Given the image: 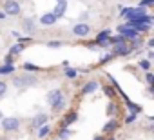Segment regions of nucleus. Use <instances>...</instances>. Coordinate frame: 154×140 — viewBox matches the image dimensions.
Wrapping results in <instances>:
<instances>
[{
	"label": "nucleus",
	"mask_w": 154,
	"mask_h": 140,
	"mask_svg": "<svg viewBox=\"0 0 154 140\" xmlns=\"http://www.w3.org/2000/svg\"><path fill=\"white\" fill-rule=\"evenodd\" d=\"M6 91H8V84L0 80V97H4V95H6Z\"/></svg>",
	"instance_id": "obj_24"
},
{
	"label": "nucleus",
	"mask_w": 154,
	"mask_h": 140,
	"mask_svg": "<svg viewBox=\"0 0 154 140\" xmlns=\"http://www.w3.org/2000/svg\"><path fill=\"white\" fill-rule=\"evenodd\" d=\"M125 42V38L122 35H116V37H109V44H122Z\"/></svg>",
	"instance_id": "obj_17"
},
{
	"label": "nucleus",
	"mask_w": 154,
	"mask_h": 140,
	"mask_svg": "<svg viewBox=\"0 0 154 140\" xmlns=\"http://www.w3.org/2000/svg\"><path fill=\"white\" fill-rule=\"evenodd\" d=\"M69 136H71V131H69L67 127H63V129L60 131V135H58V138H60V140H67Z\"/></svg>",
	"instance_id": "obj_19"
},
{
	"label": "nucleus",
	"mask_w": 154,
	"mask_h": 140,
	"mask_svg": "<svg viewBox=\"0 0 154 140\" xmlns=\"http://www.w3.org/2000/svg\"><path fill=\"white\" fill-rule=\"evenodd\" d=\"M65 8H67V0H58V4H56V8L51 11L56 18H60V17H63L65 15Z\"/></svg>",
	"instance_id": "obj_7"
},
{
	"label": "nucleus",
	"mask_w": 154,
	"mask_h": 140,
	"mask_svg": "<svg viewBox=\"0 0 154 140\" xmlns=\"http://www.w3.org/2000/svg\"><path fill=\"white\" fill-rule=\"evenodd\" d=\"M114 53H116V55H129V53H131V47H129L127 42L114 44Z\"/></svg>",
	"instance_id": "obj_11"
},
{
	"label": "nucleus",
	"mask_w": 154,
	"mask_h": 140,
	"mask_svg": "<svg viewBox=\"0 0 154 140\" xmlns=\"http://www.w3.org/2000/svg\"><path fill=\"white\" fill-rule=\"evenodd\" d=\"M13 71H15V65H13V64H6V65L0 67V75H9V73H13Z\"/></svg>",
	"instance_id": "obj_14"
},
{
	"label": "nucleus",
	"mask_w": 154,
	"mask_h": 140,
	"mask_svg": "<svg viewBox=\"0 0 154 140\" xmlns=\"http://www.w3.org/2000/svg\"><path fill=\"white\" fill-rule=\"evenodd\" d=\"M94 140H105V138H103V136H96Z\"/></svg>",
	"instance_id": "obj_33"
},
{
	"label": "nucleus",
	"mask_w": 154,
	"mask_h": 140,
	"mask_svg": "<svg viewBox=\"0 0 154 140\" xmlns=\"http://www.w3.org/2000/svg\"><path fill=\"white\" fill-rule=\"evenodd\" d=\"M6 64H13V55H8L6 56Z\"/></svg>",
	"instance_id": "obj_31"
},
{
	"label": "nucleus",
	"mask_w": 154,
	"mask_h": 140,
	"mask_svg": "<svg viewBox=\"0 0 154 140\" xmlns=\"http://www.w3.org/2000/svg\"><path fill=\"white\" fill-rule=\"evenodd\" d=\"M22 49H24V46H22V44H17V46H13V47H11L9 55H18V53L22 51Z\"/></svg>",
	"instance_id": "obj_22"
},
{
	"label": "nucleus",
	"mask_w": 154,
	"mask_h": 140,
	"mask_svg": "<svg viewBox=\"0 0 154 140\" xmlns=\"http://www.w3.org/2000/svg\"><path fill=\"white\" fill-rule=\"evenodd\" d=\"M65 75H67L69 78H74V77H76V71H74V69H71V67H65Z\"/></svg>",
	"instance_id": "obj_25"
},
{
	"label": "nucleus",
	"mask_w": 154,
	"mask_h": 140,
	"mask_svg": "<svg viewBox=\"0 0 154 140\" xmlns=\"http://www.w3.org/2000/svg\"><path fill=\"white\" fill-rule=\"evenodd\" d=\"M76 118H78V115H76V113H69V115L63 118V127H67V126H69L71 122H74Z\"/></svg>",
	"instance_id": "obj_15"
},
{
	"label": "nucleus",
	"mask_w": 154,
	"mask_h": 140,
	"mask_svg": "<svg viewBox=\"0 0 154 140\" xmlns=\"http://www.w3.org/2000/svg\"><path fill=\"white\" fill-rule=\"evenodd\" d=\"M22 27H24L26 33H35V22H33L31 18H26V20L22 22Z\"/></svg>",
	"instance_id": "obj_13"
},
{
	"label": "nucleus",
	"mask_w": 154,
	"mask_h": 140,
	"mask_svg": "<svg viewBox=\"0 0 154 140\" xmlns=\"http://www.w3.org/2000/svg\"><path fill=\"white\" fill-rule=\"evenodd\" d=\"M114 111H116V106H114V104H111V106H109V115H111V113H114Z\"/></svg>",
	"instance_id": "obj_32"
},
{
	"label": "nucleus",
	"mask_w": 154,
	"mask_h": 140,
	"mask_svg": "<svg viewBox=\"0 0 154 140\" xmlns=\"http://www.w3.org/2000/svg\"><path fill=\"white\" fill-rule=\"evenodd\" d=\"M134 120H136V115H131V116H127V120H125V122H127V124H131V122H134Z\"/></svg>",
	"instance_id": "obj_30"
},
{
	"label": "nucleus",
	"mask_w": 154,
	"mask_h": 140,
	"mask_svg": "<svg viewBox=\"0 0 154 140\" xmlns=\"http://www.w3.org/2000/svg\"><path fill=\"white\" fill-rule=\"evenodd\" d=\"M116 126H118V124H116V120H111V122H107V124H105L103 131H105V133H107V131H112V129H116Z\"/></svg>",
	"instance_id": "obj_20"
},
{
	"label": "nucleus",
	"mask_w": 154,
	"mask_h": 140,
	"mask_svg": "<svg viewBox=\"0 0 154 140\" xmlns=\"http://www.w3.org/2000/svg\"><path fill=\"white\" fill-rule=\"evenodd\" d=\"M118 31H120V35H122L123 38H131V40L138 38V31H136V29H132V27H127V26H120V27H118Z\"/></svg>",
	"instance_id": "obj_6"
},
{
	"label": "nucleus",
	"mask_w": 154,
	"mask_h": 140,
	"mask_svg": "<svg viewBox=\"0 0 154 140\" xmlns=\"http://www.w3.org/2000/svg\"><path fill=\"white\" fill-rule=\"evenodd\" d=\"M49 131H51V126H47V124H45V126H42V127H40V131H38V138L47 136V135H49Z\"/></svg>",
	"instance_id": "obj_16"
},
{
	"label": "nucleus",
	"mask_w": 154,
	"mask_h": 140,
	"mask_svg": "<svg viewBox=\"0 0 154 140\" xmlns=\"http://www.w3.org/2000/svg\"><path fill=\"white\" fill-rule=\"evenodd\" d=\"M24 69H27V71H40V67L38 65H33L31 62H26L24 64Z\"/></svg>",
	"instance_id": "obj_21"
},
{
	"label": "nucleus",
	"mask_w": 154,
	"mask_h": 140,
	"mask_svg": "<svg viewBox=\"0 0 154 140\" xmlns=\"http://www.w3.org/2000/svg\"><path fill=\"white\" fill-rule=\"evenodd\" d=\"M125 102H127V106H129V107H131V111H132V113H134V115H136V113H140V111H141V107H140V106H138V104H132V102H131V100H125Z\"/></svg>",
	"instance_id": "obj_18"
},
{
	"label": "nucleus",
	"mask_w": 154,
	"mask_h": 140,
	"mask_svg": "<svg viewBox=\"0 0 154 140\" xmlns=\"http://www.w3.org/2000/svg\"><path fill=\"white\" fill-rule=\"evenodd\" d=\"M140 67L143 69V71H149V69H150V62L149 60H140Z\"/></svg>",
	"instance_id": "obj_23"
},
{
	"label": "nucleus",
	"mask_w": 154,
	"mask_h": 140,
	"mask_svg": "<svg viewBox=\"0 0 154 140\" xmlns=\"http://www.w3.org/2000/svg\"><path fill=\"white\" fill-rule=\"evenodd\" d=\"M103 91H105V95H107V97H114V91H112L111 88H105Z\"/></svg>",
	"instance_id": "obj_28"
},
{
	"label": "nucleus",
	"mask_w": 154,
	"mask_h": 140,
	"mask_svg": "<svg viewBox=\"0 0 154 140\" xmlns=\"http://www.w3.org/2000/svg\"><path fill=\"white\" fill-rule=\"evenodd\" d=\"M13 82H15V86H18V88H22V86H33V84H35V77H33V75H22V77H17Z\"/></svg>",
	"instance_id": "obj_4"
},
{
	"label": "nucleus",
	"mask_w": 154,
	"mask_h": 140,
	"mask_svg": "<svg viewBox=\"0 0 154 140\" xmlns=\"http://www.w3.org/2000/svg\"><path fill=\"white\" fill-rule=\"evenodd\" d=\"M0 118H2V113H0Z\"/></svg>",
	"instance_id": "obj_34"
},
{
	"label": "nucleus",
	"mask_w": 154,
	"mask_h": 140,
	"mask_svg": "<svg viewBox=\"0 0 154 140\" xmlns=\"http://www.w3.org/2000/svg\"><path fill=\"white\" fill-rule=\"evenodd\" d=\"M89 31H91V27H89L87 24H84V22L76 24V26L72 27V33H74V37H87V35H89Z\"/></svg>",
	"instance_id": "obj_5"
},
{
	"label": "nucleus",
	"mask_w": 154,
	"mask_h": 140,
	"mask_svg": "<svg viewBox=\"0 0 154 140\" xmlns=\"http://www.w3.org/2000/svg\"><path fill=\"white\" fill-rule=\"evenodd\" d=\"M152 2H154V0H143V2H141L140 6H141V8H145V6H150Z\"/></svg>",
	"instance_id": "obj_29"
},
{
	"label": "nucleus",
	"mask_w": 154,
	"mask_h": 140,
	"mask_svg": "<svg viewBox=\"0 0 154 140\" xmlns=\"http://www.w3.org/2000/svg\"><path fill=\"white\" fill-rule=\"evenodd\" d=\"M109 140H114V138H109Z\"/></svg>",
	"instance_id": "obj_35"
},
{
	"label": "nucleus",
	"mask_w": 154,
	"mask_h": 140,
	"mask_svg": "<svg viewBox=\"0 0 154 140\" xmlns=\"http://www.w3.org/2000/svg\"><path fill=\"white\" fill-rule=\"evenodd\" d=\"M109 37H111V31L107 29V31H102L98 37H96V46H109Z\"/></svg>",
	"instance_id": "obj_9"
},
{
	"label": "nucleus",
	"mask_w": 154,
	"mask_h": 140,
	"mask_svg": "<svg viewBox=\"0 0 154 140\" xmlns=\"http://www.w3.org/2000/svg\"><path fill=\"white\" fill-rule=\"evenodd\" d=\"M145 80H147V84H149V86H152V84H154V75H152V73H147Z\"/></svg>",
	"instance_id": "obj_26"
},
{
	"label": "nucleus",
	"mask_w": 154,
	"mask_h": 140,
	"mask_svg": "<svg viewBox=\"0 0 154 140\" xmlns=\"http://www.w3.org/2000/svg\"><path fill=\"white\" fill-rule=\"evenodd\" d=\"M98 89V82L96 80H91V82H87L84 88H82V95H89V93H93V91H96Z\"/></svg>",
	"instance_id": "obj_12"
},
{
	"label": "nucleus",
	"mask_w": 154,
	"mask_h": 140,
	"mask_svg": "<svg viewBox=\"0 0 154 140\" xmlns=\"http://www.w3.org/2000/svg\"><path fill=\"white\" fill-rule=\"evenodd\" d=\"M56 17L53 15V13H45V15H42L40 17V24L42 26H53V24H56Z\"/></svg>",
	"instance_id": "obj_10"
},
{
	"label": "nucleus",
	"mask_w": 154,
	"mask_h": 140,
	"mask_svg": "<svg viewBox=\"0 0 154 140\" xmlns=\"http://www.w3.org/2000/svg\"><path fill=\"white\" fill-rule=\"evenodd\" d=\"M47 120H49V116L45 115V113H38L35 118H33V127H42V126H45L47 124Z\"/></svg>",
	"instance_id": "obj_8"
},
{
	"label": "nucleus",
	"mask_w": 154,
	"mask_h": 140,
	"mask_svg": "<svg viewBox=\"0 0 154 140\" xmlns=\"http://www.w3.org/2000/svg\"><path fill=\"white\" fill-rule=\"evenodd\" d=\"M4 15H9V17H17L20 15V4L17 2V0H6L4 4Z\"/></svg>",
	"instance_id": "obj_2"
},
{
	"label": "nucleus",
	"mask_w": 154,
	"mask_h": 140,
	"mask_svg": "<svg viewBox=\"0 0 154 140\" xmlns=\"http://www.w3.org/2000/svg\"><path fill=\"white\" fill-rule=\"evenodd\" d=\"M47 46H49V47H60L62 42H47Z\"/></svg>",
	"instance_id": "obj_27"
},
{
	"label": "nucleus",
	"mask_w": 154,
	"mask_h": 140,
	"mask_svg": "<svg viewBox=\"0 0 154 140\" xmlns=\"http://www.w3.org/2000/svg\"><path fill=\"white\" fill-rule=\"evenodd\" d=\"M47 102L51 104V107H53V111H62L63 107H65V97L62 95V91L60 89H54V91H49L47 93Z\"/></svg>",
	"instance_id": "obj_1"
},
{
	"label": "nucleus",
	"mask_w": 154,
	"mask_h": 140,
	"mask_svg": "<svg viewBox=\"0 0 154 140\" xmlns=\"http://www.w3.org/2000/svg\"><path fill=\"white\" fill-rule=\"evenodd\" d=\"M2 127L6 131H17L20 127V120L15 118V116H9V118H2Z\"/></svg>",
	"instance_id": "obj_3"
}]
</instances>
